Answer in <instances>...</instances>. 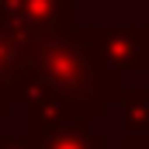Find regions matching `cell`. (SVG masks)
<instances>
[{"mask_svg":"<svg viewBox=\"0 0 149 149\" xmlns=\"http://www.w3.org/2000/svg\"><path fill=\"white\" fill-rule=\"evenodd\" d=\"M28 87L76 101L90 111H108V73L97 66L80 24L28 38Z\"/></svg>","mask_w":149,"mask_h":149,"instance_id":"cell-1","label":"cell"},{"mask_svg":"<svg viewBox=\"0 0 149 149\" xmlns=\"http://www.w3.org/2000/svg\"><path fill=\"white\" fill-rule=\"evenodd\" d=\"M80 31L104 73L149 70V24H80Z\"/></svg>","mask_w":149,"mask_h":149,"instance_id":"cell-2","label":"cell"},{"mask_svg":"<svg viewBox=\"0 0 149 149\" xmlns=\"http://www.w3.org/2000/svg\"><path fill=\"white\" fill-rule=\"evenodd\" d=\"M28 90V38L21 35L0 3V118L14 111V104H24Z\"/></svg>","mask_w":149,"mask_h":149,"instance_id":"cell-3","label":"cell"},{"mask_svg":"<svg viewBox=\"0 0 149 149\" xmlns=\"http://www.w3.org/2000/svg\"><path fill=\"white\" fill-rule=\"evenodd\" d=\"M7 21L24 38L52 35L76 24V0H0Z\"/></svg>","mask_w":149,"mask_h":149,"instance_id":"cell-4","label":"cell"},{"mask_svg":"<svg viewBox=\"0 0 149 149\" xmlns=\"http://www.w3.org/2000/svg\"><path fill=\"white\" fill-rule=\"evenodd\" d=\"M31 149H108L104 132L94 125H56V128H38L28 132Z\"/></svg>","mask_w":149,"mask_h":149,"instance_id":"cell-5","label":"cell"},{"mask_svg":"<svg viewBox=\"0 0 149 149\" xmlns=\"http://www.w3.org/2000/svg\"><path fill=\"white\" fill-rule=\"evenodd\" d=\"M108 101H118L125 132H149V87H121V76L108 73Z\"/></svg>","mask_w":149,"mask_h":149,"instance_id":"cell-6","label":"cell"},{"mask_svg":"<svg viewBox=\"0 0 149 149\" xmlns=\"http://www.w3.org/2000/svg\"><path fill=\"white\" fill-rule=\"evenodd\" d=\"M121 149H149V132H125Z\"/></svg>","mask_w":149,"mask_h":149,"instance_id":"cell-7","label":"cell"},{"mask_svg":"<svg viewBox=\"0 0 149 149\" xmlns=\"http://www.w3.org/2000/svg\"><path fill=\"white\" fill-rule=\"evenodd\" d=\"M0 149H31L28 135H0Z\"/></svg>","mask_w":149,"mask_h":149,"instance_id":"cell-8","label":"cell"}]
</instances>
